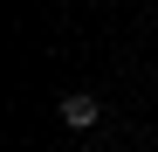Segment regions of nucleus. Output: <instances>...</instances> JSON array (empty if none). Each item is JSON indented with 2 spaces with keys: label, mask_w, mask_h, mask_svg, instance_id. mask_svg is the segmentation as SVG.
<instances>
[{
  "label": "nucleus",
  "mask_w": 158,
  "mask_h": 152,
  "mask_svg": "<svg viewBox=\"0 0 158 152\" xmlns=\"http://www.w3.org/2000/svg\"><path fill=\"white\" fill-rule=\"evenodd\" d=\"M96 118H103V104L89 90H69L62 97V124H69V132H96Z\"/></svg>",
  "instance_id": "1"
},
{
  "label": "nucleus",
  "mask_w": 158,
  "mask_h": 152,
  "mask_svg": "<svg viewBox=\"0 0 158 152\" xmlns=\"http://www.w3.org/2000/svg\"><path fill=\"white\" fill-rule=\"evenodd\" d=\"M83 152H96V145H83Z\"/></svg>",
  "instance_id": "2"
}]
</instances>
